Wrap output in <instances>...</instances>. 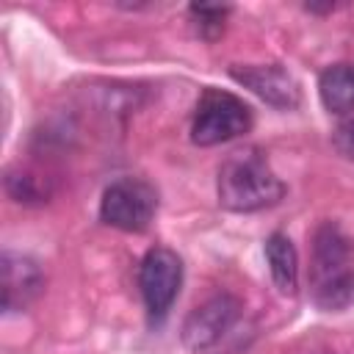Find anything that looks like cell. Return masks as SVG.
Segmentation results:
<instances>
[{"label":"cell","instance_id":"1","mask_svg":"<svg viewBox=\"0 0 354 354\" xmlns=\"http://www.w3.org/2000/svg\"><path fill=\"white\" fill-rule=\"evenodd\" d=\"M218 205L232 213H257L274 207L285 196V183L274 174L266 155L254 147L227 155L216 180Z\"/></svg>","mask_w":354,"mask_h":354},{"label":"cell","instance_id":"2","mask_svg":"<svg viewBox=\"0 0 354 354\" xmlns=\"http://www.w3.org/2000/svg\"><path fill=\"white\" fill-rule=\"evenodd\" d=\"M310 279L321 310L337 313L354 304V241L335 221H324L313 232Z\"/></svg>","mask_w":354,"mask_h":354},{"label":"cell","instance_id":"3","mask_svg":"<svg viewBox=\"0 0 354 354\" xmlns=\"http://www.w3.org/2000/svg\"><path fill=\"white\" fill-rule=\"evenodd\" d=\"M254 124L252 108L221 88H205L194 108L191 119V141L199 147H216L249 133Z\"/></svg>","mask_w":354,"mask_h":354},{"label":"cell","instance_id":"4","mask_svg":"<svg viewBox=\"0 0 354 354\" xmlns=\"http://www.w3.org/2000/svg\"><path fill=\"white\" fill-rule=\"evenodd\" d=\"M158 213V191L141 177L113 180L100 199V218L122 232H144Z\"/></svg>","mask_w":354,"mask_h":354},{"label":"cell","instance_id":"5","mask_svg":"<svg viewBox=\"0 0 354 354\" xmlns=\"http://www.w3.org/2000/svg\"><path fill=\"white\" fill-rule=\"evenodd\" d=\"M138 288L152 321L169 315L183 288V260L166 246H152L138 266Z\"/></svg>","mask_w":354,"mask_h":354},{"label":"cell","instance_id":"6","mask_svg":"<svg viewBox=\"0 0 354 354\" xmlns=\"http://www.w3.org/2000/svg\"><path fill=\"white\" fill-rule=\"evenodd\" d=\"M241 310H243L241 301L230 293L210 296L207 301L194 307L188 313V318L183 321V343L196 354L213 348L238 324Z\"/></svg>","mask_w":354,"mask_h":354},{"label":"cell","instance_id":"7","mask_svg":"<svg viewBox=\"0 0 354 354\" xmlns=\"http://www.w3.org/2000/svg\"><path fill=\"white\" fill-rule=\"evenodd\" d=\"M230 77L279 111H293L301 102L299 80L279 64H235Z\"/></svg>","mask_w":354,"mask_h":354},{"label":"cell","instance_id":"8","mask_svg":"<svg viewBox=\"0 0 354 354\" xmlns=\"http://www.w3.org/2000/svg\"><path fill=\"white\" fill-rule=\"evenodd\" d=\"M41 285H44V274L36 260L14 252L3 254V307L8 313L28 307L39 296Z\"/></svg>","mask_w":354,"mask_h":354},{"label":"cell","instance_id":"9","mask_svg":"<svg viewBox=\"0 0 354 354\" xmlns=\"http://www.w3.org/2000/svg\"><path fill=\"white\" fill-rule=\"evenodd\" d=\"M266 260L277 290L282 296H293L299 290V254L285 232H271L266 238Z\"/></svg>","mask_w":354,"mask_h":354},{"label":"cell","instance_id":"10","mask_svg":"<svg viewBox=\"0 0 354 354\" xmlns=\"http://www.w3.org/2000/svg\"><path fill=\"white\" fill-rule=\"evenodd\" d=\"M318 97L329 113H351L354 111V66L332 64L318 77Z\"/></svg>","mask_w":354,"mask_h":354},{"label":"cell","instance_id":"11","mask_svg":"<svg viewBox=\"0 0 354 354\" xmlns=\"http://www.w3.org/2000/svg\"><path fill=\"white\" fill-rule=\"evenodd\" d=\"M188 14L196 19V28L202 36L213 39L224 28V17L230 14V6H207V3H194L188 6Z\"/></svg>","mask_w":354,"mask_h":354},{"label":"cell","instance_id":"12","mask_svg":"<svg viewBox=\"0 0 354 354\" xmlns=\"http://www.w3.org/2000/svg\"><path fill=\"white\" fill-rule=\"evenodd\" d=\"M6 191L14 202H25V205L44 202V191L36 185V180L30 174H22V171H11L6 177Z\"/></svg>","mask_w":354,"mask_h":354},{"label":"cell","instance_id":"13","mask_svg":"<svg viewBox=\"0 0 354 354\" xmlns=\"http://www.w3.org/2000/svg\"><path fill=\"white\" fill-rule=\"evenodd\" d=\"M332 141H335V149H337L343 158L354 160V116L346 119L343 124H337V130L332 133Z\"/></svg>","mask_w":354,"mask_h":354},{"label":"cell","instance_id":"14","mask_svg":"<svg viewBox=\"0 0 354 354\" xmlns=\"http://www.w3.org/2000/svg\"><path fill=\"white\" fill-rule=\"evenodd\" d=\"M307 354H335V351H329V348H313V351H307Z\"/></svg>","mask_w":354,"mask_h":354}]
</instances>
